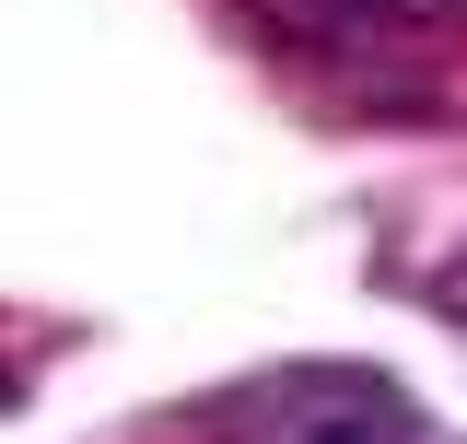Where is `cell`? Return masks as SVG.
<instances>
[{"mask_svg": "<svg viewBox=\"0 0 467 444\" xmlns=\"http://www.w3.org/2000/svg\"><path fill=\"white\" fill-rule=\"evenodd\" d=\"M211 444H444V433L374 363H281L211 409Z\"/></svg>", "mask_w": 467, "mask_h": 444, "instance_id": "6da1fadb", "label": "cell"}, {"mask_svg": "<svg viewBox=\"0 0 467 444\" xmlns=\"http://www.w3.org/2000/svg\"><path fill=\"white\" fill-rule=\"evenodd\" d=\"M304 12H339V24H456L467 0H304Z\"/></svg>", "mask_w": 467, "mask_h": 444, "instance_id": "7a4b0ae2", "label": "cell"}, {"mask_svg": "<svg viewBox=\"0 0 467 444\" xmlns=\"http://www.w3.org/2000/svg\"><path fill=\"white\" fill-rule=\"evenodd\" d=\"M420 304H432V316H456V328H467V246H456V258H444L432 280H420Z\"/></svg>", "mask_w": 467, "mask_h": 444, "instance_id": "3957f363", "label": "cell"}]
</instances>
